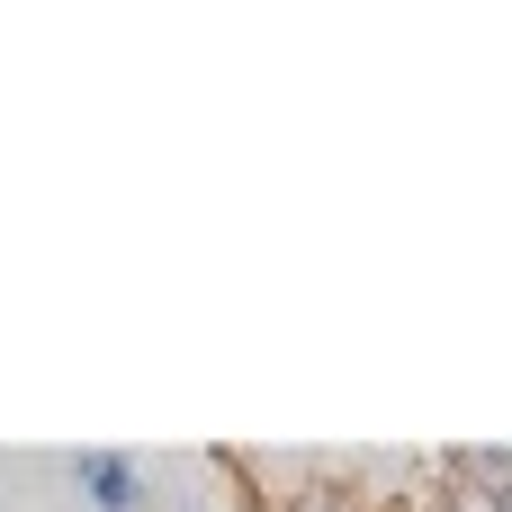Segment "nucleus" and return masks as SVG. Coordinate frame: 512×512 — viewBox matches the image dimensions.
Returning <instances> with one entry per match:
<instances>
[{
    "label": "nucleus",
    "mask_w": 512,
    "mask_h": 512,
    "mask_svg": "<svg viewBox=\"0 0 512 512\" xmlns=\"http://www.w3.org/2000/svg\"><path fill=\"white\" fill-rule=\"evenodd\" d=\"M297 512H351V504H342V495H315V504H297Z\"/></svg>",
    "instance_id": "nucleus-2"
},
{
    "label": "nucleus",
    "mask_w": 512,
    "mask_h": 512,
    "mask_svg": "<svg viewBox=\"0 0 512 512\" xmlns=\"http://www.w3.org/2000/svg\"><path fill=\"white\" fill-rule=\"evenodd\" d=\"M441 512H450V504H441Z\"/></svg>",
    "instance_id": "nucleus-3"
},
{
    "label": "nucleus",
    "mask_w": 512,
    "mask_h": 512,
    "mask_svg": "<svg viewBox=\"0 0 512 512\" xmlns=\"http://www.w3.org/2000/svg\"><path fill=\"white\" fill-rule=\"evenodd\" d=\"M81 486L99 495V512H135V468L126 459H81Z\"/></svg>",
    "instance_id": "nucleus-1"
}]
</instances>
